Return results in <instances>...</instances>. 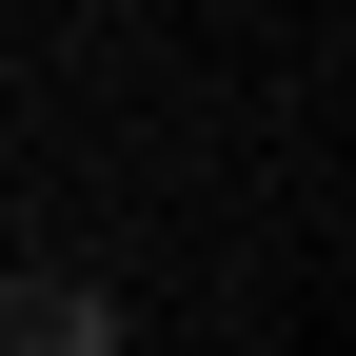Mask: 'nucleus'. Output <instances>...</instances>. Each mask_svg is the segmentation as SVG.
<instances>
[{
	"instance_id": "1",
	"label": "nucleus",
	"mask_w": 356,
	"mask_h": 356,
	"mask_svg": "<svg viewBox=\"0 0 356 356\" xmlns=\"http://www.w3.org/2000/svg\"><path fill=\"white\" fill-rule=\"evenodd\" d=\"M0 356H119V297L99 277H0Z\"/></svg>"
}]
</instances>
